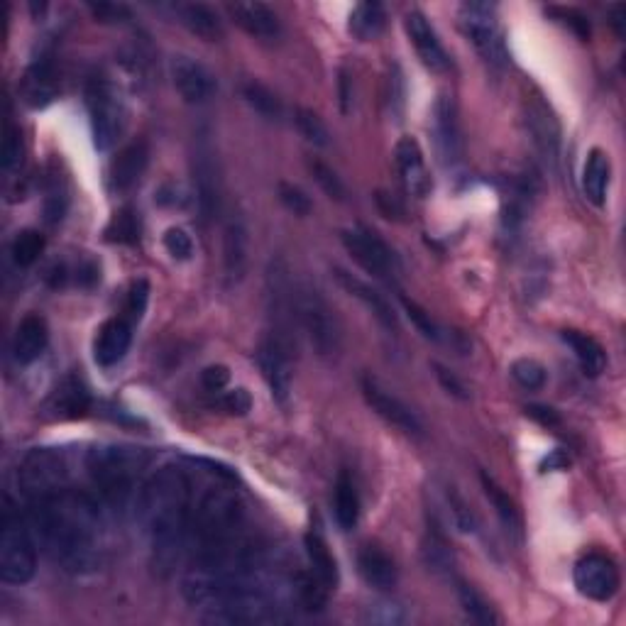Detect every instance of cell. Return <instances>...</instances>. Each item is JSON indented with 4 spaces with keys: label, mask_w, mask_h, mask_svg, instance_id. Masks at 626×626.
<instances>
[{
    "label": "cell",
    "mask_w": 626,
    "mask_h": 626,
    "mask_svg": "<svg viewBox=\"0 0 626 626\" xmlns=\"http://www.w3.org/2000/svg\"><path fill=\"white\" fill-rule=\"evenodd\" d=\"M250 262V238L240 218H230L223 235V267L230 284H238L245 277Z\"/></svg>",
    "instance_id": "21"
},
{
    "label": "cell",
    "mask_w": 626,
    "mask_h": 626,
    "mask_svg": "<svg viewBox=\"0 0 626 626\" xmlns=\"http://www.w3.org/2000/svg\"><path fill=\"white\" fill-rule=\"evenodd\" d=\"M279 201H282L284 208L294 213V216L304 218L313 211L311 196L306 194L304 189H299L296 184H289V181H282V184H279Z\"/></svg>",
    "instance_id": "47"
},
{
    "label": "cell",
    "mask_w": 626,
    "mask_h": 626,
    "mask_svg": "<svg viewBox=\"0 0 626 626\" xmlns=\"http://www.w3.org/2000/svg\"><path fill=\"white\" fill-rule=\"evenodd\" d=\"M69 468L67 460L59 450L37 448L25 455L23 465L18 470V485L30 502L49 497L67 487Z\"/></svg>",
    "instance_id": "7"
},
{
    "label": "cell",
    "mask_w": 626,
    "mask_h": 626,
    "mask_svg": "<svg viewBox=\"0 0 626 626\" xmlns=\"http://www.w3.org/2000/svg\"><path fill=\"white\" fill-rule=\"evenodd\" d=\"M482 487H485L487 499H490L492 507L497 509L499 519L504 521V526H507V529H512V531H521L519 509L514 507V502H512V499H509V494L504 492L502 487L494 485V482L487 475H482Z\"/></svg>",
    "instance_id": "37"
},
{
    "label": "cell",
    "mask_w": 626,
    "mask_h": 626,
    "mask_svg": "<svg viewBox=\"0 0 626 626\" xmlns=\"http://www.w3.org/2000/svg\"><path fill=\"white\" fill-rule=\"evenodd\" d=\"M162 243L164 250H167L177 262H189L191 257H194V240H191V235L186 233L184 228H177V225L169 228L167 233H164Z\"/></svg>",
    "instance_id": "46"
},
{
    "label": "cell",
    "mask_w": 626,
    "mask_h": 626,
    "mask_svg": "<svg viewBox=\"0 0 626 626\" xmlns=\"http://www.w3.org/2000/svg\"><path fill=\"white\" fill-rule=\"evenodd\" d=\"M169 76H172V84L181 96V101L189 103V106H203L218 91L216 74L206 64H201L199 59L186 57V54L172 57V62H169Z\"/></svg>",
    "instance_id": "10"
},
{
    "label": "cell",
    "mask_w": 626,
    "mask_h": 626,
    "mask_svg": "<svg viewBox=\"0 0 626 626\" xmlns=\"http://www.w3.org/2000/svg\"><path fill=\"white\" fill-rule=\"evenodd\" d=\"M93 18L101 20V23H123V20L130 18V10L125 5H115V3H98L89 5Z\"/></svg>",
    "instance_id": "52"
},
{
    "label": "cell",
    "mask_w": 626,
    "mask_h": 626,
    "mask_svg": "<svg viewBox=\"0 0 626 626\" xmlns=\"http://www.w3.org/2000/svg\"><path fill=\"white\" fill-rule=\"evenodd\" d=\"M526 411H529V416L541 421V424H558V416L553 414V409H546V406H529Z\"/></svg>",
    "instance_id": "55"
},
{
    "label": "cell",
    "mask_w": 626,
    "mask_h": 626,
    "mask_svg": "<svg viewBox=\"0 0 626 626\" xmlns=\"http://www.w3.org/2000/svg\"><path fill=\"white\" fill-rule=\"evenodd\" d=\"M243 98L247 106H250L257 115H262L265 120H272V123H279V120H282V115H284L282 101H279V98L274 96L267 86L257 84V81H250V84H245Z\"/></svg>",
    "instance_id": "35"
},
{
    "label": "cell",
    "mask_w": 626,
    "mask_h": 626,
    "mask_svg": "<svg viewBox=\"0 0 626 626\" xmlns=\"http://www.w3.org/2000/svg\"><path fill=\"white\" fill-rule=\"evenodd\" d=\"M228 13L235 25L243 27L247 35L257 40H274L282 30L277 13L265 3H230Z\"/></svg>",
    "instance_id": "22"
},
{
    "label": "cell",
    "mask_w": 626,
    "mask_h": 626,
    "mask_svg": "<svg viewBox=\"0 0 626 626\" xmlns=\"http://www.w3.org/2000/svg\"><path fill=\"white\" fill-rule=\"evenodd\" d=\"M30 521L49 558L71 575L101 565V516L86 494L64 490L30 502Z\"/></svg>",
    "instance_id": "1"
},
{
    "label": "cell",
    "mask_w": 626,
    "mask_h": 626,
    "mask_svg": "<svg viewBox=\"0 0 626 626\" xmlns=\"http://www.w3.org/2000/svg\"><path fill=\"white\" fill-rule=\"evenodd\" d=\"M458 600H460V607H463L465 617H468L470 622L482 624V626L499 624V617L492 609V604L487 602L485 597L475 590V587H470L468 582H458Z\"/></svg>",
    "instance_id": "34"
},
{
    "label": "cell",
    "mask_w": 626,
    "mask_h": 626,
    "mask_svg": "<svg viewBox=\"0 0 626 626\" xmlns=\"http://www.w3.org/2000/svg\"><path fill=\"white\" fill-rule=\"evenodd\" d=\"M179 23L191 32V35L201 37L203 42H218L223 40V20L213 8L203 3H186L177 8Z\"/></svg>",
    "instance_id": "26"
},
{
    "label": "cell",
    "mask_w": 626,
    "mask_h": 626,
    "mask_svg": "<svg viewBox=\"0 0 626 626\" xmlns=\"http://www.w3.org/2000/svg\"><path fill=\"white\" fill-rule=\"evenodd\" d=\"M311 174L313 179H316V184L326 191V196H331V199L336 201H345L348 189H345V184L331 167H326L323 162H311Z\"/></svg>",
    "instance_id": "48"
},
{
    "label": "cell",
    "mask_w": 626,
    "mask_h": 626,
    "mask_svg": "<svg viewBox=\"0 0 626 626\" xmlns=\"http://www.w3.org/2000/svg\"><path fill=\"white\" fill-rule=\"evenodd\" d=\"M573 580L580 595H585L587 600L609 602L619 590V568L604 553H587L575 563Z\"/></svg>",
    "instance_id": "11"
},
{
    "label": "cell",
    "mask_w": 626,
    "mask_h": 626,
    "mask_svg": "<svg viewBox=\"0 0 626 626\" xmlns=\"http://www.w3.org/2000/svg\"><path fill=\"white\" fill-rule=\"evenodd\" d=\"M404 619H406L404 607H399V604H394V602H377L365 609L362 622L375 624V626H397V624H402Z\"/></svg>",
    "instance_id": "44"
},
{
    "label": "cell",
    "mask_w": 626,
    "mask_h": 626,
    "mask_svg": "<svg viewBox=\"0 0 626 626\" xmlns=\"http://www.w3.org/2000/svg\"><path fill=\"white\" fill-rule=\"evenodd\" d=\"M609 177H612V162H609L607 152L592 150L585 162V169H582V191L595 206H602L604 199H607Z\"/></svg>",
    "instance_id": "29"
},
{
    "label": "cell",
    "mask_w": 626,
    "mask_h": 626,
    "mask_svg": "<svg viewBox=\"0 0 626 626\" xmlns=\"http://www.w3.org/2000/svg\"><path fill=\"white\" fill-rule=\"evenodd\" d=\"M150 460V450L108 443V446H96L86 453V470L98 490L111 502H123L133 490L137 477L147 470Z\"/></svg>",
    "instance_id": "3"
},
{
    "label": "cell",
    "mask_w": 626,
    "mask_h": 626,
    "mask_svg": "<svg viewBox=\"0 0 626 626\" xmlns=\"http://www.w3.org/2000/svg\"><path fill=\"white\" fill-rule=\"evenodd\" d=\"M431 133L438 159L446 167H455L463 159V130H460L458 106H455L453 96H438L436 106H433Z\"/></svg>",
    "instance_id": "13"
},
{
    "label": "cell",
    "mask_w": 626,
    "mask_h": 626,
    "mask_svg": "<svg viewBox=\"0 0 626 626\" xmlns=\"http://www.w3.org/2000/svg\"><path fill=\"white\" fill-rule=\"evenodd\" d=\"M42 250H45V238H42V233H37V230H23V233H18L13 240V247H10L13 260L18 267L35 265V262L40 260Z\"/></svg>",
    "instance_id": "38"
},
{
    "label": "cell",
    "mask_w": 626,
    "mask_h": 626,
    "mask_svg": "<svg viewBox=\"0 0 626 626\" xmlns=\"http://www.w3.org/2000/svg\"><path fill=\"white\" fill-rule=\"evenodd\" d=\"M433 370H436V377H438V382H441V387L446 389V392L450 394V397H455V399H468L470 394H468V389H465V384L458 380V377L453 375V372H448L446 367L443 365H433Z\"/></svg>",
    "instance_id": "54"
},
{
    "label": "cell",
    "mask_w": 626,
    "mask_h": 626,
    "mask_svg": "<svg viewBox=\"0 0 626 626\" xmlns=\"http://www.w3.org/2000/svg\"><path fill=\"white\" fill-rule=\"evenodd\" d=\"M424 558H426L428 570H433V573H438V575L453 573V556H450L446 543L438 541V538H431V541L426 543Z\"/></svg>",
    "instance_id": "49"
},
{
    "label": "cell",
    "mask_w": 626,
    "mask_h": 626,
    "mask_svg": "<svg viewBox=\"0 0 626 626\" xmlns=\"http://www.w3.org/2000/svg\"><path fill=\"white\" fill-rule=\"evenodd\" d=\"M147 299H150V284H147L145 279H140V282H135L133 287H130V294H128L130 318H137V321H140L142 313H145L147 309Z\"/></svg>",
    "instance_id": "50"
},
{
    "label": "cell",
    "mask_w": 626,
    "mask_h": 626,
    "mask_svg": "<svg viewBox=\"0 0 626 626\" xmlns=\"http://www.w3.org/2000/svg\"><path fill=\"white\" fill-rule=\"evenodd\" d=\"M340 243L348 250V255L353 257L365 272H370L372 277L387 279L397 272V257H394L392 247L384 243L375 230L348 228L340 233Z\"/></svg>",
    "instance_id": "9"
},
{
    "label": "cell",
    "mask_w": 626,
    "mask_h": 626,
    "mask_svg": "<svg viewBox=\"0 0 626 626\" xmlns=\"http://www.w3.org/2000/svg\"><path fill=\"white\" fill-rule=\"evenodd\" d=\"M221 404L225 411H230V414L245 416L247 411L252 409V397L245 389H230V392H225L221 397Z\"/></svg>",
    "instance_id": "53"
},
{
    "label": "cell",
    "mask_w": 626,
    "mask_h": 626,
    "mask_svg": "<svg viewBox=\"0 0 626 626\" xmlns=\"http://www.w3.org/2000/svg\"><path fill=\"white\" fill-rule=\"evenodd\" d=\"M140 516L147 526L152 563L169 575L181 560L191 529V482L181 468L157 470L140 494Z\"/></svg>",
    "instance_id": "2"
},
{
    "label": "cell",
    "mask_w": 626,
    "mask_h": 626,
    "mask_svg": "<svg viewBox=\"0 0 626 626\" xmlns=\"http://www.w3.org/2000/svg\"><path fill=\"white\" fill-rule=\"evenodd\" d=\"M362 397H365L367 406H370L382 421H387L389 426L406 433V436L414 438L424 436V424H421L419 416H416L402 399L394 397L389 389H384L375 377H365V380H362Z\"/></svg>",
    "instance_id": "12"
},
{
    "label": "cell",
    "mask_w": 626,
    "mask_h": 626,
    "mask_svg": "<svg viewBox=\"0 0 626 626\" xmlns=\"http://www.w3.org/2000/svg\"><path fill=\"white\" fill-rule=\"evenodd\" d=\"M89 409L91 394L89 389H86V384L81 382L79 377H64V380L52 389L47 402L42 404V416L52 421H71L86 416Z\"/></svg>",
    "instance_id": "17"
},
{
    "label": "cell",
    "mask_w": 626,
    "mask_h": 626,
    "mask_svg": "<svg viewBox=\"0 0 626 626\" xmlns=\"http://www.w3.org/2000/svg\"><path fill=\"white\" fill-rule=\"evenodd\" d=\"M147 159H150V152H147L145 142H133L125 150L118 152V157L111 162V169H108V181H111L113 191H128L133 189L137 181L142 179L147 169Z\"/></svg>",
    "instance_id": "23"
},
{
    "label": "cell",
    "mask_w": 626,
    "mask_h": 626,
    "mask_svg": "<svg viewBox=\"0 0 626 626\" xmlns=\"http://www.w3.org/2000/svg\"><path fill=\"white\" fill-rule=\"evenodd\" d=\"M296 595H299L301 604L306 609H323L328 602V587L323 585L321 580L316 578L313 573H299L296 575V585H294Z\"/></svg>",
    "instance_id": "40"
},
{
    "label": "cell",
    "mask_w": 626,
    "mask_h": 626,
    "mask_svg": "<svg viewBox=\"0 0 626 626\" xmlns=\"http://www.w3.org/2000/svg\"><path fill=\"white\" fill-rule=\"evenodd\" d=\"M358 568L362 580L367 582L370 587L380 592H389L394 590L397 585V563H394L389 553H384L380 546H365L358 556Z\"/></svg>",
    "instance_id": "25"
},
{
    "label": "cell",
    "mask_w": 626,
    "mask_h": 626,
    "mask_svg": "<svg viewBox=\"0 0 626 626\" xmlns=\"http://www.w3.org/2000/svg\"><path fill=\"white\" fill-rule=\"evenodd\" d=\"M86 108H89L91 135L96 150L106 152L118 142L123 133V101L120 93L108 79H91L86 86Z\"/></svg>",
    "instance_id": "5"
},
{
    "label": "cell",
    "mask_w": 626,
    "mask_h": 626,
    "mask_svg": "<svg viewBox=\"0 0 626 626\" xmlns=\"http://www.w3.org/2000/svg\"><path fill=\"white\" fill-rule=\"evenodd\" d=\"M230 382V370L225 365H211L201 372V384L208 392H223Z\"/></svg>",
    "instance_id": "51"
},
{
    "label": "cell",
    "mask_w": 626,
    "mask_h": 626,
    "mask_svg": "<svg viewBox=\"0 0 626 626\" xmlns=\"http://www.w3.org/2000/svg\"><path fill=\"white\" fill-rule=\"evenodd\" d=\"M294 123L299 128V133L306 137V142H311L313 147H328L331 145V133H328L326 123L318 113H313L311 108H296Z\"/></svg>",
    "instance_id": "39"
},
{
    "label": "cell",
    "mask_w": 626,
    "mask_h": 626,
    "mask_svg": "<svg viewBox=\"0 0 626 626\" xmlns=\"http://www.w3.org/2000/svg\"><path fill=\"white\" fill-rule=\"evenodd\" d=\"M25 159V145H23V133L15 128L13 123L5 125V140H3V172L15 174L23 167Z\"/></svg>",
    "instance_id": "42"
},
{
    "label": "cell",
    "mask_w": 626,
    "mask_h": 626,
    "mask_svg": "<svg viewBox=\"0 0 626 626\" xmlns=\"http://www.w3.org/2000/svg\"><path fill=\"white\" fill-rule=\"evenodd\" d=\"M512 377L529 392H538L546 384V367L531 358H521L512 362Z\"/></svg>",
    "instance_id": "43"
},
{
    "label": "cell",
    "mask_w": 626,
    "mask_h": 626,
    "mask_svg": "<svg viewBox=\"0 0 626 626\" xmlns=\"http://www.w3.org/2000/svg\"><path fill=\"white\" fill-rule=\"evenodd\" d=\"M446 504H448V512L450 519H453L455 529L463 531V534H475L480 521H477L475 512L470 509V504L460 497L453 487H446Z\"/></svg>",
    "instance_id": "41"
},
{
    "label": "cell",
    "mask_w": 626,
    "mask_h": 626,
    "mask_svg": "<svg viewBox=\"0 0 626 626\" xmlns=\"http://www.w3.org/2000/svg\"><path fill=\"white\" fill-rule=\"evenodd\" d=\"M350 79H348V74H340V103H343V113H348L350 111V101H353V93H350Z\"/></svg>",
    "instance_id": "56"
},
{
    "label": "cell",
    "mask_w": 626,
    "mask_h": 626,
    "mask_svg": "<svg viewBox=\"0 0 626 626\" xmlns=\"http://www.w3.org/2000/svg\"><path fill=\"white\" fill-rule=\"evenodd\" d=\"M563 340L570 350H573L575 360L580 362L582 372L587 377H597L607 365V353L595 338L587 336V333L580 331H563Z\"/></svg>",
    "instance_id": "30"
},
{
    "label": "cell",
    "mask_w": 626,
    "mask_h": 626,
    "mask_svg": "<svg viewBox=\"0 0 626 626\" xmlns=\"http://www.w3.org/2000/svg\"><path fill=\"white\" fill-rule=\"evenodd\" d=\"M333 514L343 531H353L360 519V494L348 472H340L336 482V497H333Z\"/></svg>",
    "instance_id": "31"
},
{
    "label": "cell",
    "mask_w": 626,
    "mask_h": 626,
    "mask_svg": "<svg viewBox=\"0 0 626 626\" xmlns=\"http://www.w3.org/2000/svg\"><path fill=\"white\" fill-rule=\"evenodd\" d=\"M394 162H397L399 177L404 181V189L409 191L414 199H426L431 194V177H428L424 150L414 137H402L394 147Z\"/></svg>",
    "instance_id": "18"
},
{
    "label": "cell",
    "mask_w": 626,
    "mask_h": 626,
    "mask_svg": "<svg viewBox=\"0 0 626 626\" xmlns=\"http://www.w3.org/2000/svg\"><path fill=\"white\" fill-rule=\"evenodd\" d=\"M402 304H404V311H406V316H409V321L414 323L416 326V331L421 333V336L424 338H428V340H441L443 338V331H441V326H438L436 321H433L431 318V313H428L426 309H421L419 304H416V301H409V299H402Z\"/></svg>",
    "instance_id": "45"
},
{
    "label": "cell",
    "mask_w": 626,
    "mask_h": 626,
    "mask_svg": "<svg viewBox=\"0 0 626 626\" xmlns=\"http://www.w3.org/2000/svg\"><path fill=\"white\" fill-rule=\"evenodd\" d=\"M304 548H306V558H309V565H311V573L316 575V578L321 580L328 590H336L338 578H340L338 563H336V556L331 553V546H328L326 538L318 534V531H309L304 538Z\"/></svg>",
    "instance_id": "28"
},
{
    "label": "cell",
    "mask_w": 626,
    "mask_h": 626,
    "mask_svg": "<svg viewBox=\"0 0 626 626\" xmlns=\"http://www.w3.org/2000/svg\"><path fill=\"white\" fill-rule=\"evenodd\" d=\"M460 25H463V32L468 35V40L487 62L494 64V67H504L509 62L507 45H504L502 30H499L494 5L465 3L460 8Z\"/></svg>",
    "instance_id": "8"
},
{
    "label": "cell",
    "mask_w": 626,
    "mask_h": 626,
    "mask_svg": "<svg viewBox=\"0 0 626 626\" xmlns=\"http://www.w3.org/2000/svg\"><path fill=\"white\" fill-rule=\"evenodd\" d=\"M257 365H260L262 380L267 382L272 397L279 404H287L291 394V345L277 336L262 340L260 350H257Z\"/></svg>",
    "instance_id": "14"
},
{
    "label": "cell",
    "mask_w": 626,
    "mask_h": 626,
    "mask_svg": "<svg viewBox=\"0 0 626 626\" xmlns=\"http://www.w3.org/2000/svg\"><path fill=\"white\" fill-rule=\"evenodd\" d=\"M384 23H387V13L380 3H360L350 13L348 30L355 40L372 42L382 35Z\"/></svg>",
    "instance_id": "32"
},
{
    "label": "cell",
    "mask_w": 626,
    "mask_h": 626,
    "mask_svg": "<svg viewBox=\"0 0 626 626\" xmlns=\"http://www.w3.org/2000/svg\"><path fill=\"white\" fill-rule=\"evenodd\" d=\"M294 318L301 331H304V336L309 338L316 355L333 358V355L340 353L343 328H340L336 311L331 309V304L316 289H294Z\"/></svg>",
    "instance_id": "4"
},
{
    "label": "cell",
    "mask_w": 626,
    "mask_h": 626,
    "mask_svg": "<svg viewBox=\"0 0 626 626\" xmlns=\"http://www.w3.org/2000/svg\"><path fill=\"white\" fill-rule=\"evenodd\" d=\"M130 343H133V328L125 318H111L98 328L96 343H93V358L98 365L113 367L128 355Z\"/></svg>",
    "instance_id": "20"
},
{
    "label": "cell",
    "mask_w": 626,
    "mask_h": 626,
    "mask_svg": "<svg viewBox=\"0 0 626 626\" xmlns=\"http://www.w3.org/2000/svg\"><path fill=\"white\" fill-rule=\"evenodd\" d=\"M529 128L538 150L546 155V159H556L560 145V130L556 118L546 111V106L538 103V106L529 108Z\"/></svg>",
    "instance_id": "33"
},
{
    "label": "cell",
    "mask_w": 626,
    "mask_h": 626,
    "mask_svg": "<svg viewBox=\"0 0 626 626\" xmlns=\"http://www.w3.org/2000/svg\"><path fill=\"white\" fill-rule=\"evenodd\" d=\"M404 27H406V35H409L411 45H414L416 49V54H419V59L424 62V67H428L431 71H438V74L450 69V57H448L446 47L441 45L436 30H433V25L428 23V18L421 13V10H411V13H406Z\"/></svg>",
    "instance_id": "16"
},
{
    "label": "cell",
    "mask_w": 626,
    "mask_h": 626,
    "mask_svg": "<svg viewBox=\"0 0 626 626\" xmlns=\"http://www.w3.org/2000/svg\"><path fill=\"white\" fill-rule=\"evenodd\" d=\"M49 343V331H47V321L42 316H25L20 321L18 331H15L13 338V355L20 365H32L35 360L42 358V353L47 350Z\"/></svg>",
    "instance_id": "24"
},
{
    "label": "cell",
    "mask_w": 626,
    "mask_h": 626,
    "mask_svg": "<svg viewBox=\"0 0 626 626\" xmlns=\"http://www.w3.org/2000/svg\"><path fill=\"white\" fill-rule=\"evenodd\" d=\"M37 573V548L30 531L13 516H5L0 534V580L25 585Z\"/></svg>",
    "instance_id": "6"
},
{
    "label": "cell",
    "mask_w": 626,
    "mask_h": 626,
    "mask_svg": "<svg viewBox=\"0 0 626 626\" xmlns=\"http://www.w3.org/2000/svg\"><path fill=\"white\" fill-rule=\"evenodd\" d=\"M333 277H336V282L340 284V287L348 291V294L353 296V299H358L360 304L365 306V309L370 311L372 316H375L384 328H389V331H397V328H399L397 313H394L392 304H389V301L384 299V294H380V291H377V289H372L370 284L362 282V279L355 277V274H350L348 269H343V267L333 269Z\"/></svg>",
    "instance_id": "19"
},
{
    "label": "cell",
    "mask_w": 626,
    "mask_h": 626,
    "mask_svg": "<svg viewBox=\"0 0 626 626\" xmlns=\"http://www.w3.org/2000/svg\"><path fill=\"white\" fill-rule=\"evenodd\" d=\"M106 240L118 245H135L140 243V218L130 206L120 208L113 213L111 223L106 225Z\"/></svg>",
    "instance_id": "36"
},
{
    "label": "cell",
    "mask_w": 626,
    "mask_h": 626,
    "mask_svg": "<svg viewBox=\"0 0 626 626\" xmlns=\"http://www.w3.org/2000/svg\"><path fill=\"white\" fill-rule=\"evenodd\" d=\"M57 96V81H54V69L49 59H37L30 69H27L23 79V98L27 106L45 108L47 103L54 101Z\"/></svg>",
    "instance_id": "27"
},
{
    "label": "cell",
    "mask_w": 626,
    "mask_h": 626,
    "mask_svg": "<svg viewBox=\"0 0 626 626\" xmlns=\"http://www.w3.org/2000/svg\"><path fill=\"white\" fill-rule=\"evenodd\" d=\"M194 186H196V201H199L201 216L213 218L218 211V199H221V189H218V167H216V152H213L208 135H199L194 147Z\"/></svg>",
    "instance_id": "15"
},
{
    "label": "cell",
    "mask_w": 626,
    "mask_h": 626,
    "mask_svg": "<svg viewBox=\"0 0 626 626\" xmlns=\"http://www.w3.org/2000/svg\"><path fill=\"white\" fill-rule=\"evenodd\" d=\"M565 465H568V460L563 458V453H560V450H556V453H553L551 458H548L546 463H543V468H548V470H563Z\"/></svg>",
    "instance_id": "57"
}]
</instances>
